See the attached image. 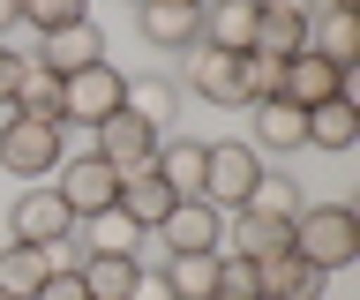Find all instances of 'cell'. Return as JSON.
<instances>
[{
    "instance_id": "1",
    "label": "cell",
    "mask_w": 360,
    "mask_h": 300,
    "mask_svg": "<svg viewBox=\"0 0 360 300\" xmlns=\"http://www.w3.org/2000/svg\"><path fill=\"white\" fill-rule=\"evenodd\" d=\"M292 255H308L315 270L360 263V203H300V218H292Z\"/></svg>"
},
{
    "instance_id": "2",
    "label": "cell",
    "mask_w": 360,
    "mask_h": 300,
    "mask_svg": "<svg viewBox=\"0 0 360 300\" xmlns=\"http://www.w3.org/2000/svg\"><path fill=\"white\" fill-rule=\"evenodd\" d=\"M60 113H0V173L15 181H53V165L68 158L60 150Z\"/></svg>"
},
{
    "instance_id": "3",
    "label": "cell",
    "mask_w": 360,
    "mask_h": 300,
    "mask_svg": "<svg viewBox=\"0 0 360 300\" xmlns=\"http://www.w3.org/2000/svg\"><path fill=\"white\" fill-rule=\"evenodd\" d=\"M53 195L68 203V218H75V226H90V218H105V210L120 203V173H112L98 150H75V158L53 165Z\"/></svg>"
},
{
    "instance_id": "4",
    "label": "cell",
    "mask_w": 360,
    "mask_h": 300,
    "mask_svg": "<svg viewBox=\"0 0 360 300\" xmlns=\"http://www.w3.org/2000/svg\"><path fill=\"white\" fill-rule=\"evenodd\" d=\"M255 181H263V150L255 143H202V203L210 210H240Z\"/></svg>"
},
{
    "instance_id": "5",
    "label": "cell",
    "mask_w": 360,
    "mask_h": 300,
    "mask_svg": "<svg viewBox=\"0 0 360 300\" xmlns=\"http://www.w3.org/2000/svg\"><path fill=\"white\" fill-rule=\"evenodd\" d=\"M120 98H128V75L112 60H98L83 75H60V120H75V128H105L120 113Z\"/></svg>"
},
{
    "instance_id": "6",
    "label": "cell",
    "mask_w": 360,
    "mask_h": 300,
    "mask_svg": "<svg viewBox=\"0 0 360 300\" xmlns=\"http://www.w3.org/2000/svg\"><path fill=\"white\" fill-rule=\"evenodd\" d=\"M180 91H195L202 105H225V113H248L240 98V53H218V46H188L180 53Z\"/></svg>"
},
{
    "instance_id": "7",
    "label": "cell",
    "mask_w": 360,
    "mask_h": 300,
    "mask_svg": "<svg viewBox=\"0 0 360 300\" xmlns=\"http://www.w3.org/2000/svg\"><path fill=\"white\" fill-rule=\"evenodd\" d=\"M30 60H38V68H53V75H83V68H98V60H105V30L90 23H60V30H45L38 46H30Z\"/></svg>"
},
{
    "instance_id": "8",
    "label": "cell",
    "mask_w": 360,
    "mask_h": 300,
    "mask_svg": "<svg viewBox=\"0 0 360 300\" xmlns=\"http://www.w3.org/2000/svg\"><path fill=\"white\" fill-rule=\"evenodd\" d=\"M278 98L285 105H300V113H315V105H330V98H345V68H330L323 53H292L285 68H278Z\"/></svg>"
},
{
    "instance_id": "9",
    "label": "cell",
    "mask_w": 360,
    "mask_h": 300,
    "mask_svg": "<svg viewBox=\"0 0 360 300\" xmlns=\"http://www.w3.org/2000/svg\"><path fill=\"white\" fill-rule=\"evenodd\" d=\"M292 248V226L285 218H263V210H225L218 226V255H248V263H270V255Z\"/></svg>"
},
{
    "instance_id": "10",
    "label": "cell",
    "mask_w": 360,
    "mask_h": 300,
    "mask_svg": "<svg viewBox=\"0 0 360 300\" xmlns=\"http://www.w3.org/2000/svg\"><path fill=\"white\" fill-rule=\"evenodd\" d=\"M75 233V218H68V203L53 195V188H22L15 210H8V240H30V248H53V240H68Z\"/></svg>"
},
{
    "instance_id": "11",
    "label": "cell",
    "mask_w": 360,
    "mask_h": 300,
    "mask_svg": "<svg viewBox=\"0 0 360 300\" xmlns=\"http://www.w3.org/2000/svg\"><path fill=\"white\" fill-rule=\"evenodd\" d=\"M90 136H98V143H90V150H98V158H105L112 173H143V165L158 158V143H165V136H158V128H143V120H135V113H112L105 128H90Z\"/></svg>"
},
{
    "instance_id": "12",
    "label": "cell",
    "mask_w": 360,
    "mask_h": 300,
    "mask_svg": "<svg viewBox=\"0 0 360 300\" xmlns=\"http://www.w3.org/2000/svg\"><path fill=\"white\" fill-rule=\"evenodd\" d=\"M218 226H225V210H210L202 195H188V203L165 210L158 240H165V255H202V248H218Z\"/></svg>"
},
{
    "instance_id": "13",
    "label": "cell",
    "mask_w": 360,
    "mask_h": 300,
    "mask_svg": "<svg viewBox=\"0 0 360 300\" xmlns=\"http://www.w3.org/2000/svg\"><path fill=\"white\" fill-rule=\"evenodd\" d=\"M308 46L330 60V68L353 75L360 68V8H315L308 15Z\"/></svg>"
},
{
    "instance_id": "14",
    "label": "cell",
    "mask_w": 360,
    "mask_h": 300,
    "mask_svg": "<svg viewBox=\"0 0 360 300\" xmlns=\"http://www.w3.org/2000/svg\"><path fill=\"white\" fill-rule=\"evenodd\" d=\"M173 203H180V195H173L165 181H158V165H143V173H120V203H112V210H120V218H128L135 233H158Z\"/></svg>"
},
{
    "instance_id": "15",
    "label": "cell",
    "mask_w": 360,
    "mask_h": 300,
    "mask_svg": "<svg viewBox=\"0 0 360 300\" xmlns=\"http://www.w3.org/2000/svg\"><path fill=\"white\" fill-rule=\"evenodd\" d=\"M255 23H263V8L255 0H202V46H218V53H248L255 46Z\"/></svg>"
},
{
    "instance_id": "16",
    "label": "cell",
    "mask_w": 360,
    "mask_h": 300,
    "mask_svg": "<svg viewBox=\"0 0 360 300\" xmlns=\"http://www.w3.org/2000/svg\"><path fill=\"white\" fill-rule=\"evenodd\" d=\"M75 278H83L90 300H128L135 278H143V263H135V248H90L83 263H75Z\"/></svg>"
},
{
    "instance_id": "17",
    "label": "cell",
    "mask_w": 360,
    "mask_h": 300,
    "mask_svg": "<svg viewBox=\"0 0 360 300\" xmlns=\"http://www.w3.org/2000/svg\"><path fill=\"white\" fill-rule=\"evenodd\" d=\"M135 23L158 53H188L202 30V8H180V0H135Z\"/></svg>"
},
{
    "instance_id": "18",
    "label": "cell",
    "mask_w": 360,
    "mask_h": 300,
    "mask_svg": "<svg viewBox=\"0 0 360 300\" xmlns=\"http://www.w3.org/2000/svg\"><path fill=\"white\" fill-rule=\"evenodd\" d=\"M120 113H135L143 128H158V136H165V128L180 120V83H173V75H128Z\"/></svg>"
},
{
    "instance_id": "19",
    "label": "cell",
    "mask_w": 360,
    "mask_h": 300,
    "mask_svg": "<svg viewBox=\"0 0 360 300\" xmlns=\"http://www.w3.org/2000/svg\"><path fill=\"white\" fill-rule=\"evenodd\" d=\"M263 270V293L270 300H323V285H330V270H315L308 255H270V263H255Z\"/></svg>"
},
{
    "instance_id": "20",
    "label": "cell",
    "mask_w": 360,
    "mask_h": 300,
    "mask_svg": "<svg viewBox=\"0 0 360 300\" xmlns=\"http://www.w3.org/2000/svg\"><path fill=\"white\" fill-rule=\"evenodd\" d=\"M248 120H255V150H300V143H308V113L285 105V98L248 105Z\"/></svg>"
},
{
    "instance_id": "21",
    "label": "cell",
    "mask_w": 360,
    "mask_h": 300,
    "mask_svg": "<svg viewBox=\"0 0 360 300\" xmlns=\"http://www.w3.org/2000/svg\"><path fill=\"white\" fill-rule=\"evenodd\" d=\"M353 143H360V105H353V98H330V105H315V113H308V150L345 158Z\"/></svg>"
},
{
    "instance_id": "22",
    "label": "cell",
    "mask_w": 360,
    "mask_h": 300,
    "mask_svg": "<svg viewBox=\"0 0 360 300\" xmlns=\"http://www.w3.org/2000/svg\"><path fill=\"white\" fill-rule=\"evenodd\" d=\"M150 165H158V181L173 188L180 203H188V195H202V143H195V136H165Z\"/></svg>"
},
{
    "instance_id": "23",
    "label": "cell",
    "mask_w": 360,
    "mask_h": 300,
    "mask_svg": "<svg viewBox=\"0 0 360 300\" xmlns=\"http://www.w3.org/2000/svg\"><path fill=\"white\" fill-rule=\"evenodd\" d=\"M45 278H53V255H45V248H30V240H0V293L30 300Z\"/></svg>"
},
{
    "instance_id": "24",
    "label": "cell",
    "mask_w": 360,
    "mask_h": 300,
    "mask_svg": "<svg viewBox=\"0 0 360 300\" xmlns=\"http://www.w3.org/2000/svg\"><path fill=\"white\" fill-rule=\"evenodd\" d=\"M165 293L173 300H210V285H218V248H202V255H165Z\"/></svg>"
},
{
    "instance_id": "25",
    "label": "cell",
    "mask_w": 360,
    "mask_h": 300,
    "mask_svg": "<svg viewBox=\"0 0 360 300\" xmlns=\"http://www.w3.org/2000/svg\"><path fill=\"white\" fill-rule=\"evenodd\" d=\"M8 113H60V75H53V68H38V60L22 53L15 91H8Z\"/></svg>"
},
{
    "instance_id": "26",
    "label": "cell",
    "mask_w": 360,
    "mask_h": 300,
    "mask_svg": "<svg viewBox=\"0 0 360 300\" xmlns=\"http://www.w3.org/2000/svg\"><path fill=\"white\" fill-rule=\"evenodd\" d=\"M248 53H270V60H292V53H308V15H263Z\"/></svg>"
},
{
    "instance_id": "27",
    "label": "cell",
    "mask_w": 360,
    "mask_h": 300,
    "mask_svg": "<svg viewBox=\"0 0 360 300\" xmlns=\"http://www.w3.org/2000/svg\"><path fill=\"white\" fill-rule=\"evenodd\" d=\"M240 210H263V218H285V226H292V218H300V181H285V173H270V165H263V181L248 188Z\"/></svg>"
},
{
    "instance_id": "28",
    "label": "cell",
    "mask_w": 360,
    "mask_h": 300,
    "mask_svg": "<svg viewBox=\"0 0 360 300\" xmlns=\"http://www.w3.org/2000/svg\"><path fill=\"white\" fill-rule=\"evenodd\" d=\"M210 300H263V270L248 263V255H218V285Z\"/></svg>"
},
{
    "instance_id": "29",
    "label": "cell",
    "mask_w": 360,
    "mask_h": 300,
    "mask_svg": "<svg viewBox=\"0 0 360 300\" xmlns=\"http://www.w3.org/2000/svg\"><path fill=\"white\" fill-rule=\"evenodd\" d=\"M83 15H90V0H22V30L30 38H45L60 23H83Z\"/></svg>"
},
{
    "instance_id": "30",
    "label": "cell",
    "mask_w": 360,
    "mask_h": 300,
    "mask_svg": "<svg viewBox=\"0 0 360 300\" xmlns=\"http://www.w3.org/2000/svg\"><path fill=\"white\" fill-rule=\"evenodd\" d=\"M278 68H285V60H270V53H240V98L248 105L278 98Z\"/></svg>"
},
{
    "instance_id": "31",
    "label": "cell",
    "mask_w": 360,
    "mask_h": 300,
    "mask_svg": "<svg viewBox=\"0 0 360 300\" xmlns=\"http://www.w3.org/2000/svg\"><path fill=\"white\" fill-rule=\"evenodd\" d=\"M83 248H135V226L120 218V210H105V218H90V240Z\"/></svg>"
},
{
    "instance_id": "32",
    "label": "cell",
    "mask_w": 360,
    "mask_h": 300,
    "mask_svg": "<svg viewBox=\"0 0 360 300\" xmlns=\"http://www.w3.org/2000/svg\"><path fill=\"white\" fill-rule=\"evenodd\" d=\"M30 300H90V293H83V278H75V270H53Z\"/></svg>"
},
{
    "instance_id": "33",
    "label": "cell",
    "mask_w": 360,
    "mask_h": 300,
    "mask_svg": "<svg viewBox=\"0 0 360 300\" xmlns=\"http://www.w3.org/2000/svg\"><path fill=\"white\" fill-rule=\"evenodd\" d=\"M15 68H22V53H15V46H0V113H8V91H15Z\"/></svg>"
},
{
    "instance_id": "34",
    "label": "cell",
    "mask_w": 360,
    "mask_h": 300,
    "mask_svg": "<svg viewBox=\"0 0 360 300\" xmlns=\"http://www.w3.org/2000/svg\"><path fill=\"white\" fill-rule=\"evenodd\" d=\"M128 300H173V293H165V278H158V270H143V278H135V293Z\"/></svg>"
},
{
    "instance_id": "35",
    "label": "cell",
    "mask_w": 360,
    "mask_h": 300,
    "mask_svg": "<svg viewBox=\"0 0 360 300\" xmlns=\"http://www.w3.org/2000/svg\"><path fill=\"white\" fill-rule=\"evenodd\" d=\"M263 15H315V0H255Z\"/></svg>"
},
{
    "instance_id": "36",
    "label": "cell",
    "mask_w": 360,
    "mask_h": 300,
    "mask_svg": "<svg viewBox=\"0 0 360 300\" xmlns=\"http://www.w3.org/2000/svg\"><path fill=\"white\" fill-rule=\"evenodd\" d=\"M15 30H22V0H0V46H8Z\"/></svg>"
},
{
    "instance_id": "37",
    "label": "cell",
    "mask_w": 360,
    "mask_h": 300,
    "mask_svg": "<svg viewBox=\"0 0 360 300\" xmlns=\"http://www.w3.org/2000/svg\"><path fill=\"white\" fill-rule=\"evenodd\" d=\"M315 8H360V0H315Z\"/></svg>"
},
{
    "instance_id": "38",
    "label": "cell",
    "mask_w": 360,
    "mask_h": 300,
    "mask_svg": "<svg viewBox=\"0 0 360 300\" xmlns=\"http://www.w3.org/2000/svg\"><path fill=\"white\" fill-rule=\"evenodd\" d=\"M180 8H202V0H180Z\"/></svg>"
},
{
    "instance_id": "39",
    "label": "cell",
    "mask_w": 360,
    "mask_h": 300,
    "mask_svg": "<svg viewBox=\"0 0 360 300\" xmlns=\"http://www.w3.org/2000/svg\"><path fill=\"white\" fill-rule=\"evenodd\" d=\"M0 300H15V293H0Z\"/></svg>"
},
{
    "instance_id": "40",
    "label": "cell",
    "mask_w": 360,
    "mask_h": 300,
    "mask_svg": "<svg viewBox=\"0 0 360 300\" xmlns=\"http://www.w3.org/2000/svg\"><path fill=\"white\" fill-rule=\"evenodd\" d=\"M263 300H270V293H263Z\"/></svg>"
}]
</instances>
